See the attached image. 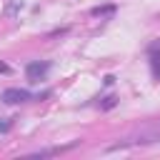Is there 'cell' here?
<instances>
[{
  "label": "cell",
  "instance_id": "obj_1",
  "mask_svg": "<svg viewBox=\"0 0 160 160\" xmlns=\"http://www.w3.org/2000/svg\"><path fill=\"white\" fill-rule=\"evenodd\" d=\"M32 95L28 92V90H22V88H8V90H2V95H0V100L5 102V105H20V102H28Z\"/></svg>",
  "mask_w": 160,
  "mask_h": 160
},
{
  "label": "cell",
  "instance_id": "obj_5",
  "mask_svg": "<svg viewBox=\"0 0 160 160\" xmlns=\"http://www.w3.org/2000/svg\"><path fill=\"white\" fill-rule=\"evenodd\" d=\"M115 102H118V98H115V95H110V98H105L102 108H105V110H110V108H115Z\"/></svg>",
  "mask_w": 160,
  "mask_h": 160
},
{
  "label": "cell",
  "instance_id": "obj_7",
  "mask_svg": "<svg viewBox=\"0 0 160 160\" xmlns=\"http://www.w3.org/2000/svg\"><path fill=\"white\" fill-rule=\"evenodd\" d=\"M0 72H10V65H5V62H0Z\"/></svg>",
  "mask_w": 160,
  "mask_h": 160
},
{
  "label": "cell",
  "instance_id": "obj_4",
  "mask_svg": "<svg viewBox=\"0 0 160 160\" xmlns=\"http://www.w3.org/2000/svg\"><path fill=\"white\" fill-rule=\"evenodd\" d=\"M112 12H115V5H98V8L90 10L92 18H108V15H112Z\"/></svg>",
  "mask_w": 160,
  "mask_h": 160
},
{
  "label": "cell",
  "instance_id": "obj_3",
  "mask_svg": "<svg viewBox=\"0 0 160 160\" xmlns=\"http://www.w3.org/2000/svg\"><path fill=\"white\" fill-rule=\"evenodd\" d=\"M48 70H50V62L48 60H32V62H28V68H25V75H28V80L30 82H38L40 78H45L48 75Z\"/></svg>",
  "mask_w": 160,
  "mask_h": 160
},
{
  "label": "cell",
  "instance_id": "obj_6",
  "mask_svg": "<svg viewBox=\"0 0 160 160\" xmlns=\"http://www.w3.org/2000/svg\"><path fill=\"white\" fill-rule=\"evenodd\" d=\"M10 128H12V118H8V120H2V122H0V132H8Z\"/></svg>",
  "mask_w": 160,
  "mask_h": 160
},
{
  "label": "cell",
  "instance_id": "obj_2",
  "mask_svg": "<svg viewBox=\"0 0 160 160\" xmlns=\"http://www.w3.org/2000/svg\"><path fill=\"white\" fill-rule=\"evenodd\" d=\"M148 60H150V75H152V80H160V40H152L148 45Z\"/></svg>",
  "mask_w": 160,
  "mask_h": 160
}]
</instances>
